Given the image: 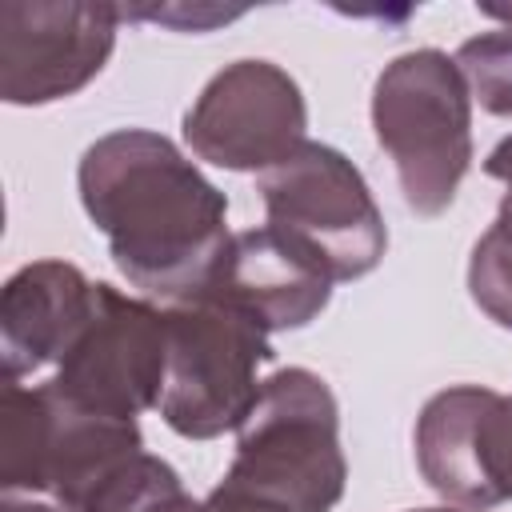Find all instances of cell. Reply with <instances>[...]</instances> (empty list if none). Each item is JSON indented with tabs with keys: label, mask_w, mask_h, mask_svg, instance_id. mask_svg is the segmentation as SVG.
<instances>
[{
	"label": "cell",
	"mask_w": 512,
	"mask_h": 512,
	"mask_svg": "<svg viewBox=\"0 0 512 512\" xmlns=\"http://www.w3.org/2000/svg\"><path fill=\"white\" fill-rule=\"evenodd\" d=\"M76 188L132 288L164 304L204 296L232 244L228 200L168 136L152 128L104 132L84 148Z\"/></svg>",
	"instance_id": "6da1fadb"
},
{
	"label": "cell",
	"mask_w": 512,
	"mask_h": 512,
	"mask_svg": "<svg viewBox=\"0 0 512 512\" xmlns=\"http://www.w3.org/2000/svg\"><path fill=\"white\" fill-rule=\"evenodd\" d=\"M372 132L404 204L416 216L448 212L472 164V92L456 56L440 48L392 56L372 84Z\"/></svg>",
	"instance_id": "7a4b0ae2"
},
{
	"label": "cell",
	"mask_w": 512,
	"mask_h": 512,
	"mask_svg": "<svg viewBox=\"0 0 512 512\" xmlns=\"http://www.w3.org/2000/svg\"><path fill=\"white\" fill-rule=\"evenodd\" d=\"M224 480L260 492L292 512H332L348 484L340 448V404L312 368L264 376L236 428V456Z\"/></svg>",
	"instance_id": "3957f363"
},
{
	"label": "cell",
	"mask_w": 512,
	"mask_h": 512,
	"mask_svg": "<svg viewBox=\"0 0 512 512\" xmlns=\"http://www.w3.org/2000/svg\"><path fill=\"white\" fill-rule=\"evenodd\" d=\"M144 452L136 420H116L64 400L48 380L0 388V488L48 496L72 512Z\"/></svg>",
	"instance_id": "277c9868"
},
{
	"label": "cell",
	"mask_w": 512,
	"mask_h": 512,
	"mask_svg": "<svg viewBox=\"0 0 512 512\" xmlns=\"http://www.w3.org/2000/svg\"><path fill=\"white\" fill-rule=\"evenodd\" d=\"M168 352L156 412L184 440L236 432L272 360L268 332L208 296L168 304Z\"/></svg>",
	"instance_id": "5b68a950"
},
{
	"label": "cell",
	"mask_w": 512,
	"mask_h": 512,
	"mask_svg": "<svg viewBox=\"0 0 512 512\" xmlns=\"http://www.w3.org/2000/svg\"><path fill=\"white\" fill-rule=\"evenodd\" d=\"M256 192L268 224L336 284L368 276L388 252V228L364 172L332 144L304 140L288 160L256 176Z\"/></svg>",
	"instance_id": "8992f818"
},
{
	"label": "cell",
	"mask_w": 512,
	"mask_h": 512,
	"mask_svg": "<svg viewBox=\"0 0 512 512\" xmlns=\"http://www.w3.org/2000/svg\"><path fill=\"white\" fill-rule=\"evenodd\" d=\"M168 312L96 280V300L48 384L100 416L136 420L156 408L164 384Z\"/></svg>",
	"instance_id": "52a82bcc"
},
{
	"label": "cell",
	"mask_w": 512,
	"mask_h": 512,
	"mask_svg": "<svg viewBox=\"0 0 512 512\" xmlns=\"http://www.w3.org/2000/svg\"><path fill=\"white\" fill-rule=\"evenodd\" d=\"M308 140L300 84L272 60L224 64L184 112V144L196 160L228 172H268Z\"/></svg>",
	"instance_id": "ba28073f"
},
{
	"label": "cell",
	"mask_w": 512,
	"mask_h": 512,
	"mask_svg": "<svg viewBox=\"0 0 512 512\" xmlns=\"http://www.w3.org/2000/svg\"><path fill=\"white\" fill-rule=\"evenodd\" d=\"M424 484L460 512L512 504V392L452 384L424 400L412 428Z\"/></svg>",
	"instance_id": "9c48e42d"
},
{
	"label": "cell",
	"mask_w": 512,
	"mask_h": 512,
	"mask_svg": "<svg viewBox=\"0 0 512 512\" xmlns=\"http://www.w3.org/2000/svg\"><path fill=\"white\" fill-rule=\"evenodd\" d=\"M120 20L112 4H0V96L24 108L76 96L104 72Z\"/></svg>",
	"instance_id": "30bf717a"
},
{
	"label": "cell",
	"mask_w": 512,
	"mask_h": 512,
	"mask_svg": "<svg viewBox=\"0 0 512 512\" xmlns=\"http://www.w3.org/2000/svg\"><path fill=\"white\" fill-rule=\"evenodd\" d=\"M332 284L336 280L300 244H292L272 224H260L232 232L228 256L204 296L228 304L272 336L312 324L328 308Z\"/></svg>",
	"instance_id": "8fae6325"
},
{
	"label": "cell",
	"mask_w": 512,
	"mask_h": 512,
	"mask_svg": "<svg viewBox=\"0 0 512 512\" xmlns=\"http://www.w3.org/2000/svg\"><path fill=\"white\" fill-rule=\"evenodd\" d=\"M96 300L88 280L68 260H36L8 276L0 292V364L4 380H24L56 368L84 328Z\"/></svg>",
	"instance_id": "7c38bea8"
},
{
	"label": "cell",
	"mask_w": 512,
	"mask_h": 512,
	"mask_svg": "<svg viewBox=\"0 0 512 512\" xmlns=\"http://www.w3.org/2000/svg\"><path fill=\"white\" fill-rule=\"evenodd\" d=\"M84 512H204V500L184 488L168 460L140 452L100 484Z\"/></svg>",
	"instance_id": "4fadbf2b"
},
{
	"label": "cell",
	"mask_w": 512,
	"mask_h": 512,
	"mask_svg": "<svg viewBox=\"0 0 512 512\" xmlns=\"http://www.w3.org/2000/svg\"><path fill=\"white\" fill-rule=\"evenodd\" d=\"M468 296L500 328L512 332V180L504 184L496 220L472 244L468 256Z\"/></svg>",
	"instance_id": "5bb4252c"
},
{
	"label": "cell",
	"mask_w": 512,
	"mask_h": 512,
	"mask_svg": "<svg viewBox=\"0 0 512 512\" xmlns=\"http://www.w3.org/2000/svg\"><path fill=\"white\" fill-rule=\"evenodd\" d=\"M456 68L468 80L472 104H480L488 116L512 120V24L468 36L456 48Z\"/></svg>",
	"instance_id": "9a60e30c"
},
{
	"label": "cell",
	"mask_w": 512,
	"mask_h": 512,
	"mask_svg": "<svg viewBox=\"0 0 512 512\" xmlns=\"http://www.w3.org/2000/svg\"><path fill=\"white\" fill-rule=\"evenodd\" d=\"M124 20H156V24H176V28H192V32H204L220 20H232L240 16V8H120Z\"/></svg>",
	"instance_id": "2e32d148"
},
{
	"label": "cell",
	"mask_w": 512,
	"mask_h": 512,
	"mask_svg": "<svg viewBox=\"0 0 512 512\" xmlns=\"http://www.w3.org/2000/svg\"><path fill=\"white\" fill-rule=\"evenodd\" d=\"M204 512H292V508H284V504H276V500H268L260 492H248V488H240L232 480H220L204 496Z\"/></svg>",
	"instance_id": "e0dca14e"
},
{
	"label": "cell",
	"mask_w": 512,
	"mask_h": 512,
	"mask_svg": "<svg viewBox=\"0 0 512 512\" xmlns=\"http://www.w3.org/2000/svg\"><path fill=\"white\" fill-rule=\"evenodd\" d=\"M0 512H72L48 496H20V492H4L0 500Z\"/></svg>",
	"instance_id": "ac0fdd59"
},
{
	"label": "cell",
	"mask_w": 512,
	"mask_h": 512,
	"mask_svg": "<svg viewBox=\"0 0 512 512\" xmlns=\"http://www.w3.org/2000/svg\"><path fill=\"white\" fill-rule=\"evenodd\" d=\"M480 16H492L500 24H512V4H480Z\"/></svg>",
	"instance_id": "d6986e66"
},
{
	"label": "cell",
	"mask_w": 512,
	"mask_h": 512,
	"mask_svg": "<svg viewBox=\"0 0 512 512\" xmlns=\"http://www.w3.org/2000/svg\"><path fill=\"white\" fill-rule=\"evenodd\" d=\"M408 512H460V508H452V504H444V508H408Z\"/></svg>",
	"instance_id": "ffe728a7"
}]
</instances>
